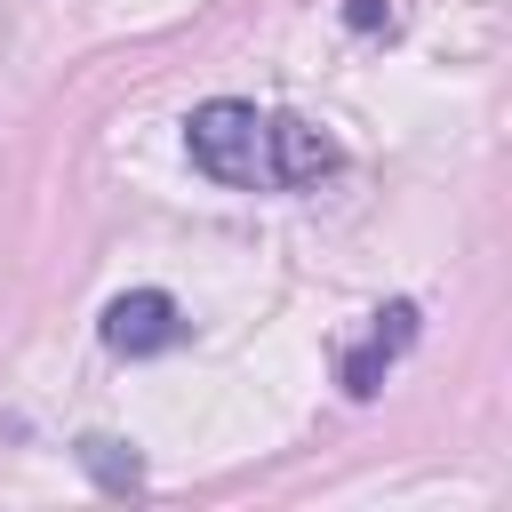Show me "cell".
<instances>
[{"label": "cell", "instance_id": "2", "mask_svg": "<svg viewBox=\"0 0 512 512\" xmlns=\"http://www.w3.org/2000/svg\"><path fill=\"white\" fill-rule=\"evenodd\" d=\"M104 344L120 360H152V352H176L184 344V312L168 288H128L104 304Z\"/></svg>", "mask_w": 512, "mask_h": 512}, {"label": "cell", "instance_id": "1", "mask_svg": "<svg viewBox=\"0 0 512 512\" xmlns=\"http://www.w3.org/2000/svg\"><path fill=\"white\" fill-rule=\"evenodd\" d=\"M184 144H192V168L232 184V192H296V184H320L344 152L328 128L296 120V112H256L240 96H216L184 120Z\"/></svg>", "mask_w": 512, "mask_h": 512}, {"label": "cell", "instance_id": "3", "mask_svg": "<svg viewBox=\"0 0 512 512\" xmlns=\"http://www.w3.org/2000/svg\"><path fill=\"white\" fill-rule=\"evenodd\" d=\"M408 336H416V304H384V312H376V328H368V344L344 360V392H352V400H368V392H376V376L408 352Z\"/></svg>", "mask_w": 512, "mask_h": 512}, {"label": "cell", "instance_id": "4", "mask_svg": "<svg viewBox=\"0 0 512 512\" xmlns=\"http://www.w3.org/2000/svg\"><path fill=\"white\" fill-rule=\"evenodd\" d=\"M80 464H88L104 488H136V480H144V472H136V456H120V440H104V432H88V440H80Z\"/></svg>", "mask_w": 512, "mask_h": 512}, {"label": "cell", "instance_id": "5", "mask_svg": "<svg viewBox=\"0 0 512 512\" xmlns=\"http://www.w3.org/2000/svg\"><path fill=\"white\" fill-rule=\"evenodd\" d=\"M344 24L352 32H392V0H344Z\"/></svg>", "mask_w": 512, "mask_h": 512}]
</instances>
